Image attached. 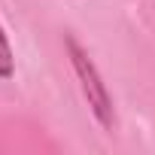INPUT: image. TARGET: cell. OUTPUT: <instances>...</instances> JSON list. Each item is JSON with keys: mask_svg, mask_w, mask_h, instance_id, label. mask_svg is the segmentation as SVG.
Segmentation results:
<instances>
[{"mask_svg": "<svg viewBox=\"0 0 155 155\" xmlns=\"http://www.w3.org/2000/svg\"><path fill=\"white\" fill-rule=\"evenodd\" d=\"M67 52H70L73 70H76V76H79V82H82V94H85V101H88L94 119H97L104 128H113V122H116V116H113V97H110V91H107V85H104V79H101L94 61L79 49V43H76L73 37H67Z\"/></svg>", "mask_w": 155, "mask_h": 155, "instance_id": "cell-1", "label": "cell"}, {"mask_svg": "<svg viewBox=\"0 0 155 155\" xmlns=\"http://www.w3.org/2000/svg\"><path fill=\"white\" fill-rule=\"evenodd\" d=\"M12 49H9V40L3 34V28H0V79H9L12 76Z\"/></svg>", "mask_w": 155, "mask_h": 155, "instance_id": "cell-2", "label": "cell"}]
</instances>
